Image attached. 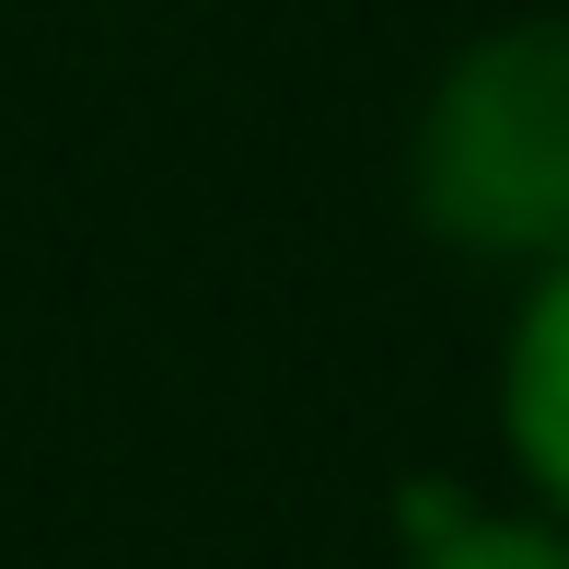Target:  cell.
<instances>
[{"mask_svg": "<svg viewBox=\"0 0 569 569\" xmlns=\"http://www.w3.org/2000/svg\"><path fill=\"white\" fill-rule=\"evenodd\" d=\"M419 210L477 256H569V12L500 23L419 117Z\"/></svg>", "mask_w": 569, "mask_h": 569, "instance_id": "cell-1", "label": "cell"}, {"mask_svg": "<svg viewBox=\"0 0 569 569\" xmlns=\"http://www.w3.org/2000/svg\"><path fill=\"white\" fill-rule=\"evenodd\" d=\"M500 419H511V453H523V477L569 511V256L547 268V291L523 302V326H511Z\"/></svg>", "mask_w": 569, "mask_h": 569, "instance_id": "cell-2", "label": "cell"}, {"mask_svg": "<svg viewBox=\"0 0 569 569\" xmlns=\"http://www.w3.org/2000/svg\"><path fill=\"white\" fill-rule=\"evenodd\" d=\"M419 569H569V535L558 523H477V511H453L419 547Z\"/></svg>", "mask_w": 569, "mask_h": 569, "instance_id": "cell-3", "label": "cell"}]
</instances>
